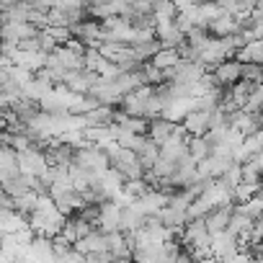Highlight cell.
Listing matches in <instances>:
<instances>
[{
  "instance_id": "6da1fadb",
  "label": "cell",
  "mask_w": 263,
  "mask_h": 263,
  "mask_svg": "<svg viewBox=\"0 0 263 263\" xmlns=\"http://www.w3.org/2000/svg\"><path fill=\"white\" fill-rule=\"evenodd\" d=\"M106 153H108V168H114L124 181H135V178H142V176H145V168L140 165L135 150H126V147L114 145V147L106 150Z\"/></svg>"
},
{
  "instance_id": "7a4b0ae2",
  "label": "cell",
  "mask_w": 263,
  "mask_h": 263,
  "mask_svg": "<svg viewBox=\"0 0 263 263\" xmlns=\"http://www.w3.org/2000/svg\"><path fill=\"white\" fill-rule=\"evenodd\" d=\"M70 31H72V39H75V42H80L85 49L98 47V44L103 42V34H101V21H93V18H85V21H80V24L70 26Z\"/></svg>"
},
{
  "instance_id": "3957f363",
  "label": "cell",
  "mask_w": 263,
  "mask_h": 263,
  "mask_svg": "<svg viewBox=\"0 0 263 263\" xmlns=\"http://www.w3.org/2000/svg\"><path fill=\"white\" fill-rule=\"evenodd\" d=\"M232 163H235V160H230V158L209 155V158H204L201 163H196V176H199V181H217Z\"/></svg>"
},
{
  "instance_id": "277c9868",
  "label": "cell",
  "mask_w": 263,
  "mask_h": 263,
  "mask_svg": "<svg viewBox=\"0 0 263 263\" xmlns=\"http://www.w3.org/2000/svg\"><path fill=\"white\" fill-rule=\"evenodd\" d=\"M235 214V201H227V204H219L214 206L206 217H204V224L209 230V235H217V232H224L230 227V219Z\"/></svg>"
},
{
  "instance_id": "5b68a950",
  "label": "cell",
  "mask_w": 263,
  "mask_h": 263,
  "mask_svg": "<svg viewBox=\"0 0 263 263\" xmlns=\"http://www.w3.org/2000/svg\"><path fill=\"white\" fill-rule=\"evenodd\" d=\"M119 224H121V204L114 201V199L103 201L98 206V222H96V227H101L103 232H116Z\"/></svg>"
},
{
  "instance_id": "8992f818",
  "label": "cell",
  "mask_w": 263,
  "mask_h": 263,
  "mask_svg": "<svg viewBox=\"0 0 263 263\" xmlns=\"http://www.w3.org/2000/svg\"><path fill=\"white\" fill-rule=\"evenodd\" d=\"M240 70H242V62H237L235 57L232 60H224V62H219L214 70H209L212 75H214V83L219 85V88H230V85H235L237 80H240Z\"/></svg>"
},
{
  "instance_id": "52a82bcc",
  "label": "cell",
  "mask_w": 263,
  "mask_h": 263,
  "mask_svg": "<svg viewBox=\"0 0 263 263\" xmlns=\"http://www.w3.org/2000/svg\"><path fill=\"white\" fill-rule=\"evenodd\" d=\"M209 114L212 111H199V108L189 111L183 116V121H181V129L186 132L189 137H204L209 132Z\"/></svg>"
},
{
  "instance_id": "ba28073f",
  "label": "cell",
  "mask_w": 263,
  "mask_h": 263,
  "mask_svg": "<svg viewBox=\"0 0 263 263\" xmlns=\"http://www.w3.org/2000/svg\"><path fill=\"white\" fill-rule=\"evenodd\" d=\"M178 129H181V124L168 121V119H163V116H155V119H150V124H147V137H150L153 142L163 145V142H168L173 135H178Z\"/></svg>"
},
{
  "instance_id": "9c48e42d",
  "label": "cell",
  "mask_w": 263,
  "mask_h": 263,
  "mask_svg": "<svg viewBox=\"0 0 263 263\" xmlns=\"http://www.w3.org/2000/svg\"><path fill=\"white\" fill-rule=\"evenodd\" d=\"M155 39L165 47V49H178L186 42V34L176 26V21H163L155 26Z\"/></svg>"
},
{
  "instance_id": "30bf717a",
  "label": "cell",
  "mask_w": 263,
  "mask_h": 263,
  "mask_svg": "<svg viewBox=\"0 0 263 263\" xmlns=\"http://www.w3.org/2000/svg\"><path fill=\"white\" fill-rule=\"evenodd\" d=\"M72 248H75L78 253H83V255L103 253V250H108V240H106V232H103L101 227H96V230H90L85 237H80Z\"/></svg>"
},
{
  "instance_id": "8fae6325",
  "label": "cell",
  "mask_w": 263,
  "mask_h": 263,
  "mask_svg": "<svg viewBox=\"0 0 263 263\" xmlns=\"http://www.w3.org/2000/svg\"><path fill=\"white\" fill-rule=\"evenodd\" d=\"M132 260H135V263H168L165 242H147V245L135 248Z\"/></svg>"
},
{
  "instance_id": "7c38bea8",
  "label": "cell",
  "mask_w": 263,
  "mask_h": 263,
  "mask_svg": "<svg viewBox=\"0 0 263 263\" xmlns=\"http://www.w3.org/2000/svg\"><path fill=\"white\" fill-rule=\"evenodd\" d=\"M135 153H137V160H140V165H142L145 171H150V168L160 160V145H158V142H153L147 135H142V137L137 140Z\"/></svg>"
},
{
  "instance_id": "4fadbf2b",
  "label": "cell",
  "mask_w": 263,
  "mask_h": 263,
  "mask_svg": "<svg viewBox=\"0 0 263 263\" xmlns=\"http://www.w3.org/2000/svg\"><path fill=\"white\" fill-rule=\"evenodd\" d=\"M237 250H240V245H237V237H235V235H230L227 230H224V232H217V235H212L209 255H214L217 260H222V258H227V255H232V253H237Z\"/></svg>"
},
{
  "instance_id": "5bb4252c",
  "label": "cell",
  "mask_w": 263,
  "mask_h": 263,
  "mask_svg": "<svg viewBox=\"0 0 263 263\" xmlns=\"http://www.w3.org/2000/svg\"><path fill=\"white\" fill-rule=\"evenodd\" d=\"M145 222H147V214H145L135 201L126 204V206H121V224H119L121 232H137V230L145 227Z\"/></svg>"
},
{
  "instance_id": "9a60e30c",
  "label": "cell",
  "mask_w": 263,
  "mask_h": 263,
  "mask_svg": "<svg viewBox=\"0 0 263 263\" xmlns=\"http://www.w3.org/2000/svg\"><path fill=\"white\" fill-rule=\"evenodd\" d=\"M163 49V44L153 36V39H137V42H132L129 44V54L135 57L137 62H142V65H150V60L158 54Z\"/></svg>"
},
{
  "instance_id": "2e32d148",
  "label": "cell",
  "mask_w": 263,
  "mask_h": 263,
  "mask_svg": "<svg viewBox=\"0 0 263 263\" xmlns=\"http://www.w3.org/2000/svg\"><path fill=\"white\" fill-rule=\"evenodd\" d=\"M206 31H209L214 39H224V36L240 34L242 29H240V21H237V16H232V13H222L217 21H212V24L206 26Z\"/></svg>"
},
{
  "instance_id": "e0dca14e",
  "label": "cell",
  "mask_w": 263,
  "mask_h": 263,
  "mask_svg": "<svg viewBox=\"0 0 263 263\" xmlns=\"http://www.w3.org/2000/svg\"><path fill=\"white\" fill-rule=\"evenodd\" d=\"M135 204L147 214V217H153V214H158L163 206H168V191H158V189H150L147 194H142L140 199H135Z\"/></svg>"
},
{
  "instance_id": "ac0fdd59",
  "label": "cell",
  "mask_w": 263,
  "mask_h": 263,
  "mask_svg": "<svg viewBox=\"0 0 263 263\" xmlns=\"http://www.w3.org/2000/svg\"><path fill=\"white\" fill-rule=\"evenodd\" d=\"M106 240H108V253L114 255V260H119V263H135V260H132V248L126 245V237H124L121 230L106 232Z\"/></svg>"
},
{
  "instance_id": "d6986e66",
  "label": "cell",
  "mask_w": 263,
  "mask_h": 263,
  "mask_svg": "<svg viewBox=\"0 0 263 263\" xmlns=\"http://www.w3.org/2000/svg\"><path fill=\"white\" fill-rule=\"evenodd\" d=\"M158 219L163 222V227H168L171 232H181L186 224H189V217H186V212H181V209H173V206H163L160 212H158Z\"/></svg>"
},
{
  "instance_id": "ffe728a7",
  "label": "cell",
  "mask_w": 263,
  "mask_h": 263,
  "mask_svg": "<svg viewBox=\"0 0 263 263\" xmlns=\"http://www.w3.org/2000/svg\"><path fill=\"white\" fill-rule=\"evenodd\" d=\"M214 150V142L204 135V137H189V155L194 163H201L204 158H209Z\"/></svg>"
},
{
  "instance_id": "44dd1931",
  "label": "cell",
  "mask_w": 263,
  "mask_h": 263,
  "mask_svg": "<svg viewBox=\"0 0 263 263\" xmlns=\"http://www.w3.org/2000/svg\"><path fill=\"white\" fill-rule=\"evenodd\" d=\"M237 62L242 65H263V42H250L245 44L237 54H235Z\"/></svg>"
},
{
  "instance_id": "7402d4cb",
  "label": "cell",
  "mask_w": 263,
  "mask_h": 263,
  "mask_svg": "<svg viewBox=\"0 0 263 263\" xmlns=\"http://www.w3.org/2000/svg\"><path fill=\"white\" fill-rule=\"evenodd\" d=\"M253 219H248L245 214H240L237 209H235V214H232V219H230V227H227V232L230 235H235V237H242V235H250L253 232Z\"/></svg>"
},
{
  "instance_id": "603a6c76",
  "label": "cell",
  "mask_w": 263,
  "mask_h": 263,
  "mask_svg": "<svg viewBox=\"0 0 263 263\" xmlns=\"http://www.w3.org/2000/svg\"><path fill=\"white\" fill-rule=\"evenodd\" d=\"M235 209L240 212V214H245L248 219H258L260 214H263V194H258V196H253V199H248V201H242V204H235Z\"/></svg>"
},
{
  "instance_id": "cb8c5ba5",
  "label": "cell",
  "mask_w": 263,
  "mask_h": 263,
  "mask_svg": "<svg viewBox=\"0 0 263 263\" xmlns=\"http://www.w3.org/2000/svg\"><path fill=\"white\" fill-rule=\"evenodd\" d=\"M178 60H181V54H178L176 49H165V47H163V49L150 60V65H153V67H158V70H171Z\"/></svg>"
},
{
  "instance_id": "d4e9b609",
  "label": "cell",
  "mask_w": 263,
  "mask_h": 263,
  "mask_svg": "<svg viewBox=\"0 0 263 263\" xmlns=\"http://www.w3.org/2000/svg\"><path fill=\"white\" fill-rule=\"evenodd\" d=\"M217 181H219V183H222V186H224V189H227L230 194H232V191H235V189H237V186L242 183L240 163H232V165H230V168H227V171H224V173H222V176L217 178Z\"/></svg>"
},
{
  "instance_id": "484cf974",
  "label": "cell",
  "mask_w": 263,
  "mask_h": 263,
  "mask_svg": "<svg viewBox=\"0 0 263 263\" xmlns=\"http://www.w3.org/2000/svg\"><path fill=\"white\" fill-rule=\"evenodd\" d=\"M260 194V186H255V183H240L235 191H232V201L235 204H242V201H248V199H253V196H258Z\"/></svg>"
},
{
  "instance_id": "4316f807",
  "label": "cell",
  "mask_w": 263,
  "mask_h": 263,
  "mask_svg": "<svg viewBox=\"0 0 263 263\" xmlns=\"http://www.w3.org/2000/svg\"><path fill=\"white\" fill-rule=\"evenodd\" d=\"M240 80H250V83L260 85L263 83V65H242Z\"/></svg>"
},
{
  "instance_id": "83f0119b",
  "label": "cell",
  "mask_w": 263,
  "mask_h": 263,
  "mask_svg": "<svg viewBox=\"0 0 263 263\" xmlns=\"http://www.w3.org/2000/svg\"><path fill=\"white\" fill-rule=\"evenodd\" d=\"M176 16H178V8H176L173 3H168V6H163V8L155 11V21H158V24H163V21H176Z\"/></svg>"
},
{
  "instance_id": "f1b7e54d",
  "label": "cell",
  "mask_w": 263,
  "mask_h": 263,
  "mask_svg": "<svg viewBox=\"0 0 263 263\" xmlns=\"http://www.w3.org/2000/svg\"><path fill=\"white\" fill-rule=\"evenodd\" d=\"M85 263H114V255H111L108 250H103V253H90V255H85Z\"/></svg>"
},
{
  "instance_id": "f546056e",
  "label": "cell",
  "mask_w": 263,
  "mask_h": 263,
  "mask_svg": "<svg viewBox=\"0 0 263 263\" xmlns=\"http://www.w3.org/2000/svg\"><path fill=\"white\" fill-rule=\"evenodd\" d=\"M88 0H57L54 8H85Z\"/></svg>"
},
{
  "instance_id": "4dcf8cb0",
  "label": "cell",
  "mask_w": 263,
  "mask_h": 263,
  "mask_svg": "<svg viewBox=\"0 0 263 263\" xmlns=\"http://www.w3.org/2000/svg\"><path fill=\"white\" fill-rule=\"evenodd\" d=\"M173 6H176L178 11H189V8L196 6V0H173Z\"/></svg>"
},
{
  "instance_id": "1f68e13d",
  "label": "cell",
  "mask_w": 263,
  "mask_h": 263,
  "mask_svg": "<svg viewBox=\"0 0 263 263\" xmlns=\"http://www.w3.org/2000/svg\"><path fill=\"white\" fill-rule=\"evenodd\" d=\"M168 3H173V0H150V6H153V13H155L158 8H163V6H168Z\"/></svg>"
},
{
  "instance_id": "d6a6232c",
  "label": "cell",
  "mask_w": 263,
  "mask_h": 263,
  "mask_svg": "<svg viewBox=\"0 0 263 263\" xmlns=\"http://www.w3.org/2000/svg\"><path fill=\"white\" fill-rule=\"evenodd\" d=\"M255 160H258V165H260V171H263V153H258V155H255Z\"/></svg>"
},
{
  "instance_id": "836d02e7",
  "label": "cell",
  "mask_w": 263,
  "mask_h": 263,
  "mask_svg": "<svg viewBox=\"0 0 263 263\" xmlns=\"http://www.w3.org/2000/svg\"><path fill=\"white\" fill-rule=\"evenodd\" d=\"M255 137H258V142H260V150H263V129L258 132V135H255Z\"/></svg>"
},
{
  "instance_id": "e575fe53",
  "label": "cell",
  "mask_w": 263,
  "mask_h": 263,
  "mask_svg": "<svg viewBox=\"0 0 263 263\" xmlns=\"http://www.w3.org/2000/svg\"><path fill=\"white\" fill-rule=\"evenodd\" d=\"M196 3H212V0H196Z\"/></svg>"
},
{
  "instance_id": "d590c367",
  "label": "cell",
  "mask_w": 263,
  "mask_h": 263,
  "mask_svg": "<svg viewBox=\"0 0 263 263\" xmlns=\"http://www.w3.org/2000/svg\"><path fill=\"white\" fill-rule=\"evenodd\" d=\"M258 6H263V0H258Z\"/></svg>"
},
{
  "instance_id": "8d00e7d4",
  "label": "cell",
  "mask_w": 263,
  "mask_h": 263,
  "mask_svg": "<svg viewBox=\"0 0 263 263\" xmlns=\"http://www.w3.org/2000/svg\"><path fill=\"white\" fill-rule=\"evenodd\" d=\"M260 194H263V183H260Z\"/></svg>"
}]
</instances>
